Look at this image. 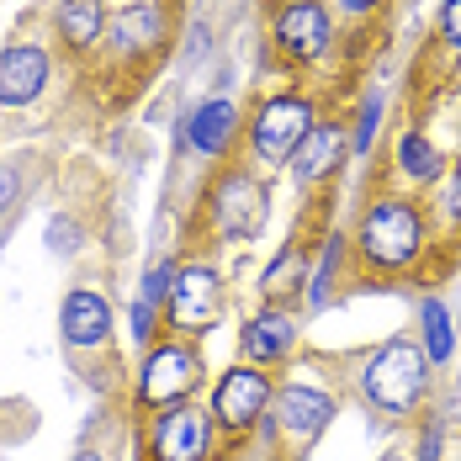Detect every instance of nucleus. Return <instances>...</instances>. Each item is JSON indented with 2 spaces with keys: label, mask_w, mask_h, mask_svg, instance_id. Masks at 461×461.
Masks as SVG:
<instances>
[{
  "label": "nucleus",
  "mask_w": 461,
  "mask_h": 461,
  "mask_svg": "<svg viewBox=\"0 0 461 461\" xmlns=\"http://www.w3.org/2000/svg\"><path fill=\"white\" fill-rule=\"evenodd\" d=\"M53 80V53L43 43H11L0 48V106H32Z\"/></svg>",
  "instance_id": "nucleus-12"
},
{
  "label": "nucleus",
  "mask_w": 461,
  "mask_h": 461,
  "mask_svg": "<svg viewBox=\"0 0 461 461\" xmlns=\"http://www.w3.org/2000/svg\"><path fill=\"white\" fill-rule=\"evenodd\" d=\"M297 286H308V249L286 239L276 249V260L266 266V276H260V303H286Z\"/></svg>",
  "instance_id": "nucleus-20"
},
{
  "label": "nucleus",
  "mask_w": 461,
  "mask_h": 461,
  "mask_svg": "<svg viewBox=\"0 0 461 461\" xmlns=\"http://www.w3.org/2000/svg\"><path fill=\"white\" fill-rule=\"evenodd\" d=\"M382 461H414V456H403V451H387V456H382Z\"/></svg>",
  "instance_id": "nucleus-32"
},
{
  "label": "nucleus",
  "mask_w": 461,
  "mask_h": 461,
  "mask_svg": "<svg viewBox=\"0 0 461 461\" xmlns=\"http://www.w3.org/2000/svg\"><path fill=\"white\" fill-rule=\"evenodd\" d=\"M393 165H398V176H403L409 185H435V181H446V154L424 139L419 128H409V133L398 139V149H393Z\"/></svg>",
  "instance_id": "nucleus-18"
},
{
  "label": "nucleus",
  "mask_w": 461,
  "mask_h": 461,
  "mask_svg": "<svg viewBox=\"0 0 461 461\" xmlns=\"http://www.w3.org/2000/svg\"><path fill=\"white\" fill-rule=\"evenodd\" d=\"M350 255H356L361 276H409L429 255V212L409 196H371L350 233Z\"/></svg>",
  "instance_id": "nucleus-1"
},
{
  "label": "nucleus",
  "mask_w": 461,
  "mask_h": 461,
  "mask_svg": "<svg viewBox=\"0 0 461 461\" xmlns=\"http://www.w3.org/2000/svg\"><path fill=\"white\" fill-rule=\"evenodd\" d=\"M53 5H59V0H53Z\"/></svg>",
  "instance_id": "nucleus-33"
},
{
  "label": "nucleus",
  "mask_w": 461,
  "mask_h": 461,
  "mask_svg": "<svg viewBox=\"0 0 461 461\" xmlns=\"http://www.w3.org/2000/svg\"><path fill=\"white\" fill-rule=\"evenodd\" d=\"M128 329H133V339L149 350V345H154V334H159V308H154V303H143V297H133V308H128Z\"/></svg>",
  "instance_id": "nucleus-25"
},
{
  "label": "nucleus",
  "mask_w": 461,
  "mask_h": 461,
  "mask_svg": "<svg viewBox=\"0 0 461 461\" xmlns=\"http://www.w3.org/2000/svg\"><path fill=\"white\" fill-rule=\"evenodd\" d=\"M165 38H170V27H165V5L159 0H133V5H122L106 22V43H112V53L122 64L149 59L154 48H165Z\"/></svg>",
  "instance_id": "nucleus-13"
},
{
  "label": "nucleus",
  "mask_w": 461,
  "mask_h": 461,
  "mask_svg": "<svg viewBox=\"0 0 461 461\" xmlns=\"http://www.w3.org/2000/svg\"><path fill=\"white\" fill-rule=\"evenodd\" d=\"M345 260H350V244H345L339 233H329V239H323V249H319V266L308 271V286H303V308H308V313L329 308L334 281H339V271H345Z\"/></svg>",
  "instance_id": "nucleus-21"
},
{
  "label": "nucleus",
  "mask_w": 461,
  "mask_h": 461,
  "mask_svg": "<svg viewBox=\"0 0 461 461\" xmlns=\"http://www.w3.org/2000/svg\"><path fill=\"white\" fill-rule=\"evenodd\" d=\"M271 43H276V53L292 59V64L323 59L329 43H334V16H329V5H323V0H286L276 11V22H271Z\"/></svg>",
  "instance_id": "nucleus-10"
},
{
  "label": "nucleus",
  "mask_w": 461,
  "mask_h": 461,
  "mask_svg": "<svg viewBox=\"0 0 461 461\" xmlns=\"http://www.w3.org/2000/svg\"><path fill=\"white\" fill-rule=\"evenodd\" d=\"M16 196H22V165H11V159H0V218L16 207Z\"/></svg>",
  "instance_id": "nucleus-27"
},
{
  "label": "nucleus",
  "mask_w": 461,
  "mask_h": 461,
  "mask_svg": "<svg viewBox=\"0 0 461 461\" xmlns=\"http://www.w3.org/2000/svg\"><path fill=\"white\" fill-rule=\"evenodd\" d=\"M339 414V403L323 393V387H308V382H286L276 387V398H271V414H266V429L281 435L292 451H308L313 440H319L323 429L334 424Z\"/></svg>",
  "instance_id": "nucleus-7"
},
{
  "label": "nucleus",
  "mask_w": 461,
  "mask_h": 461,
  "mask_svg": "<svg viewBox=\"0 0 461 461\" xmlns=\"http://www.w3.org/2000/svg\"><path fill=\"white\" fill-rule=\"evenodd\" d=\"M48 249H53V255H75V249H80V239H86V229H80V218H75V212H59V218H53V223H48Z\"/></svg>",
  "instance_id": "nucleus-24"
},
{
  "label": "nucleus",
  "mask_w": 461,
  "mask_h": 461,
  "mask_svg": "<svg viewBox=\"0 0 461 461\" xmlns=\"http://www.w3.org/2000/svg\"><path fill=\"white\" fill-rule=\"evenodd\" d=\"M456 461H461V456H456Z\"/></svg>",
  "instance_id": "nucleus-34"
},
{
  "label": "nucleus",
  "mask_w": 461,
  "mask_h": 461,
  "mask_svg": "<svg viewBox=\"0 0 461 461\" xmlns=\"http://www.w3.org/2000/svg\"><path fill=\"white\" fill-rule=\"evenodd\" d=\"M440 38L451 53H461V0H446L440 5Z\"/></svg>",
  "instance_id": "nucleus-29"
},
{
  "label": "nucleus",
  "mask_w": 461,
  "mask_h": 461,
  "mask_svg": "<svg viewBox=\"0 0 461 461\" xmlns=\"http://www.w3.org/2000/svg\"><path fill=\"white\" fill-rule=\"evenodd\" d=\"M176 276H181V260H176V255H165V260H154V266L143 271V286H139V297H143V303H154V308L165 313V303H170V292H176Z\"/></svg>",
  "instance_id": "nucleus-23"
},
{
  "label": "nucleus",
  "mask_w": 461,
  "mask_h": 461,
  "mask_svg": "<svg viewBox=\"0 0 461 461\" xmlns=\"http://www.w3.org/2000/svg\"><path fill=\"white\" fill-rule=\"evenodd\" d=\"M376 133H382V95L366 91L361 95V112H356V128H350V154L366 159L371 149H376Z\"/></svg>",
  "instance_id": "nucleus-22"
},
{
  "label": "nucleus",
  "mask_w": 461,
  "mask_h": 461,
  "mask_svg": "<svg viewBox=\"0 0 461 461\" xmlns=\"http://www.w3.org/2000/svg\"><path fill=\"white\" fill-rule=\"evenodd\" d=\"M212 440H218L212 409L176 403V409H159L149 419V461H207Z\"/></svg>",
  "instance_id": "nucleus-8"
},
{
  "label": "nucleus",
  "mask_w": 461,
  "mask_h": 461,
  "mask_svg": "<svg viewBox=\"0 0 461 461\" xmlns=\"http://www.w3.org/2000/svg\"><path fill=\"white\" fill-rule=\"evenodd\" d=\"M419 345H424V356L435 361V366H446L451 356H456V323H451V308L429 292V297H419Z\"/></svg>",
  "instance_id": "nucleus-19"
},
{
  "label": "nucleus",
  "mask_w": 461,
  "mask_h": 461,
  "mask_svg": "<svg viewBox=\"0 0 461 461\" xmlns=\"http://www.w3.org/2000/svg\"><path fill=\"white\" fill-rule=\"evenodd\" d=\"M345 149H350V139H345V122H313V133L297 143V154H292V176H297V185L329 181V176L339 170Z\"/></svg>",
  "instance_id": "nucleus-16"
},
{
  "label": "nucleus",
  "mask_w": 461,
  "mask_h": 461,
  "mask_svg": "<svg viewBox=\"0 0 461 461\" xmlns=\"http://www.w3.org/2000/svg\"><path fill=\"white\" fill-rule=\"evenodd\" d=\"M339 5H345V16H366V11L387 5V0H339Z\"/></svg>",
  "instance_id": "nucleus-30"
},
{
  "label": "nucleus",
  "mask_w": 461,
  "mask_h": 461,
  "mask_svg": "<svg viewBox=\"0 0 461 461\" xmlns=\"http://www.w3.org/2000/svg\"><path fill=\"white\" fill-rule=\"evenodd\" d=\"M440 223L461 233V165L446 176V191H440Z\"/></svg>",
  "instance_id": "nucleus-26"
},
{
  "label": "nucleus",
  "mask_w": 461,
  "mask_h": 461,
  "mask_svg": "<svg viewBox=\"0 0 461 461\" xmlns=\"http://www.w3.org/2000/svg\"><path fill=\"white\" fill-rule=\"evenodd\" d=\"M440 440H446L440 419H424V429H419V451H414V461H440Z\"/></svg>",
  "instance_id": "nucleus-28"
},
{
  "label": "nucleus",
  "mask_w": 461,
  "mask_h": 461,
  "mask_svg": "<svg viewBox=\"0 0 461 461\" xmlns=\"http://www.w3.org/2000/svg\"><path fill=\"white\" fill-rule=\"evenodd\" d=\"M303 339V313L286 303H266L260 313H249L239 329V356L249 366H281Z\"/></svg>",
  "instance_id": "nucleus-11"
},
{
  "label": "nucleus",
  "mask_w": 461,
  "mask_h": 461,
  "mask_svg": "<svg viewBox=\"0 0 461 461\" xmlns=\"http://www.w3.org/2000/svg\"><path fill=\"white\" fill-rule=\"evenodd\" d=\"M202 387V356L196 345L185 339H154L143 350L139 366V409H176V403H191V393Z\"/></svg>",
  "instance_id": "nucleus-3"
},
{
  "label": "nucleus",
  "mask_w": 461,
  "mask_h": 461,
  "mask_svg": "<svg viewBox=\"0 0 461 461\" xmlns=\"http://www.w3.org/2000/svg\"><path fill=\"white\" fill-rule=\"evenodd\" d=\"M271 398H276V382L266 376V366L239 361V366H229L218 376V387H212V419H218V429H229V435H249L255 424H266Z\"/></svg>",
  "instance_id": "nucleus-6"
},
{
  "label": "nucleus",
  "mask_w": 461,
  "mask_h": 461,
  "mask_svg": "<svg viewBox=\"0 0 461 461\" xmlns=\"http://www.w3.org/2000/svg\"><path fill=\"white\" fill-rule=\"evenodd\" d=\"M53 38L69 53H91L106 38V5L101 0H59L53 5Z\"/></svg>",
  "instance_id": "nucleus-17"
},
{
  "label": "nucleus",
  "mask_w": 461,
  "mask_h": 461,
  "mask_svg": "<svg viewBox=\"0 0 461 461\" xmlns=\"http://www.w3.org/2000/svg\"><path fill=\"white\" fill-rule=\"evenodd\" d=\"M165 319L176 334H207L223 319V276L207 260H185L181 276H176V292L165 303Z\"/></svg>",
  "instance_id": "nucleus-9"
},
{
  "label": "nucleus",
  "mask_w": 461,
  "mask_h": 461,
  "mask_svg": "<svg viewBox=\"0 0 461 461\" xmlns=\"http://www.w3.org/2000/svg\"><path fill=\"white\" fill-rule=\"evenodd\" d=\"M313 122H319L313 101L297 95V91H281V95H271V101H260V112H255V122H249V149H255V159H260V165H292L297 143L313 133Z\"/></svg>",
  "instance_id": "nucleus-5"
},
{
  "label": "nucleus",
  "mask_w": 461,
  "mask_h": 461,
  "mask_svg": "<svg viewBox=\"0 0 461 461\" xmlns=\"http://www.w3.org/2000/svg\"><path fill=\"white\" fill-rule=\"evenodd\" d=\"M207 218H212V233L223 244H244V239H260L266 218H271V191L260 176L249 170H223L212 191H207Z\"/></svg>",
  "instance_id": "nucleus-4"
},
{
  "label": "nucleus",
  "mask_w": 461,
  "mask_h": 461,
  "mask_svg": "<svg viewBox=\"0 0 461 461\" xmlns=\"http://www.w3.org/2000/svg\"><path fill=\"white\" fill-rule=\"evenodd\" d=\"M112 303L95 292V286H75L64 303H59V334L69 350H106L112 345Z\"/></svg>",
  "instance_id": "nucleus-14"
},
{
  "label": "nucleus",
  "mask_w": 461,
  "mask_h": 461,
  "mask_svg": "<svg viewBox=\"0 0 461 461\" xmlns=\"http://www.w3.org/2000/svg\"><path fill=\"white\" fill-rule=\"evenodd\" d=\"M233 139H239V106L229 95H207L185 112V143L202 154V159H229Z\"/></svg>",
  "instance_id": "nucleus-15"
},
{
  "label": "nucleus",
  "mask_w": 461,
  "mask_h": 461,
  "mask_svg": "<svg viewBox=\"0 0 461 461\" xmlns=\"http://www.w3.org/2000/svg\"><path fill=\"white\" fill-rule=\"evenodd\" d=\"M356 387H361V398H366L371 414L382 419H414L419 403L429 398V387H435V361L424 356V345L409 339V334H398V339H387V345H376L361 371H356Z\"/></svg>",
  "instance_id": "nucleus-2"
},
{
  "label": "nucleus",
  "mask_w": 461,
  "mask_h": 461,
  "mask_svg": "<svg viewBox=\"0 0 461 461\" xmlns=\"http://www.w3.org/2000/svg\"><path fill=\"white\" fill-rule=\"evenodd\" d=\"M69 461H106V456H101L95 446H80V451H75V456H69Z\"/></svg>",
  "instance_id": "nucleus-31"
}]
</instances>
